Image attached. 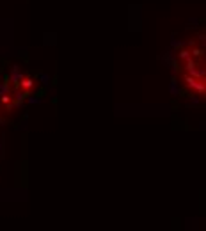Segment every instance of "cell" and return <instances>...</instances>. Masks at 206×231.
<instances>
[{"mask_svg":"<svg viewBox=\"0 0 206 231\" xmlns=\"http://www.w3.org/2000/svg\"><path fill=\"white\" fill-rule=\"evenodd\" d=\"M23 87H32V80H23Z\"/></svg>","mask_w":206,"mask_h":231,"instance_id":"1","label":"cell"}]
</instances>
